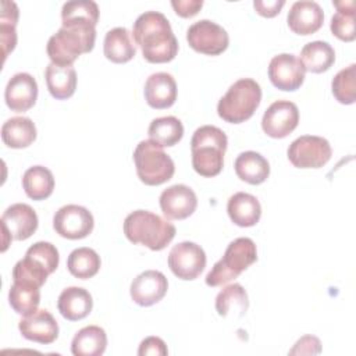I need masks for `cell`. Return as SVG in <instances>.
Segmentation results:
<instances>
[{
    "label": "cell",
    "mask_w": 356,
    "mask_h": 356,
    "mask_svg": "<svg viewBox=\"0 0 356 356\" xmlns=\"http://www.w3.org/2000/svg\"><path fill=\"white\" fill-rule=\"evenodd\" d=\"M99 7L92 0H74L63 4L61 28L47 42V56L53 64L72 65L83 53H89L96 40Z\"/></svg>",
    "instance_id": "6da1fadb"
},
{
    "label": "cell",
    "mask_w": 356,
    "mask_h": 356,
    "mask_svg": "<svg viewBox=\"0 0 356 356\" xmlns=\"http://www.w3.org/2000/svg\"><path fill=\"white\" fill-rule=\"evenodd\" d=\"M132 36L149 63H168L178 53V40L163 13L145 11L140 14L134 22Z\"/></svg>",
    "instance_id": "7a4b0ae2"
},
{
    "label": "cell",
    "mask_w": 356,
    "mask_h": 356,
    "mask_svg": "<svg viewBox=\"0 0 356 356\" xmlns=\"http://www.w3.org/2000/svg\"><path fill=\"white\" fill-rule=\"evenodd\" d=\"M228 139L222 129L203 125L193 132L191 140L192 167L202 177H216L224 165V153Z\"/></svg>",
    "instance_id": "3957f363"
},
{
    "label": "cell",
    "mask_w": 356,
    "mask_h": 356,
    "mask_svg": "<svg viewBox=\"0 0 356 356\" xmlns=\"http://www.w3.org/2000/svg\"><path fill=\"white\" fill-rule=\"evenodd\" d=\"M175 232L174 224L147 210H135L124 220L127 239L154 252L164 249L174 239Z\"/></svg>",
    "instance_id": "277c9868"
},
{
    "label": "cell",
    "mask_w": 356,
    "mask_h": 356,
    "mask_svg": "<svg viewBox=\"0 0 356 356\" xmlns=\"http://www.w3.org/2000/svg\"><path fill=\"white\" fill-rule=\"evenodd\" d=\"M261 102V88L252 78H241L234 82L217 104L220 118L231 124L249 120Z\"/></svg>",
    "instance_id": "5b68a950"
},
{
    "label": "cell",
    "mask_w": 356,
    "mask_h": 356,
    "mask_svg": "<svg viewBox=\"0 0 356 356\" xmlns=\"http://www.w3.org/2000/svg\"><path fill=\"white\" fill-rule=\"evenodd\" d=\"M257 260V249L250 238L234 239L225 249L224 256L213 266L206 275L209 286H221L239 277L249 266Z\"/></svg>",
    "instance_id": "8992f818"
},
{
    "label": "cell",
    "mask_w": 356,
    "mask_h": 356,
    "mask_svg": "<svg viewBox=\"0 0 356 356\" xmlns=\"http://www.w3.org/2000/svg\"><path fill=\"white\" fill-rule=\"evenodd\" d=\"M60 256L57 248L50 242H36L28 248L25 257L18 260L13 268V281H24L42 286L47 277L58 267Z\"/></svg>",
    "instance_id": "52a82bcc"
},
{
    "label": "cell",
    "mask_w": 356,
    "mask_h": 356,
    "mask_svg": "<svg viewBox=\"0 0 356 356\" xmlns=\"http://www.w3.org/2000/svg\"><path fill=\"white\" fill-rule=\"evenodd\" d=\"M134 163L139 179L149 186H157L170 181L175 172L172 159L157 142L140 140L134 150Z\"/></svg>",
    "instance_id": "ba28073f"
},
{
    "label": "cell",
    "mask_w": 356,
    "mask_h": 356,
    "mask_svg": "<svg viewBox=\"0 0 356 356\" xmlns=\"http://www.w3.org/2000/svg\"><path fill=\"white\" fill-rule=\"evenodd\" d=\"M286 154L298 168H320L330 161L332 149L325 138L302 135L289 145Z\"/></svg>",
    "instance_id": "9c48e42d"
},
{
    "label": "cell",
    "mask_w": 356,
    "mask_h": 356,
    "mask_svg": "<svg viewBox=\"0 0 356 356\" xmlns=\"http://www.w3.org/2000/svg\"><path fill=\"white\" fill-rule=\"evenodd\" d=\"M1 232H3V248L6 252L10 239L25 241L38 229V214L26 203H14L8 206L0 218Z\"/></svg>",
    "instance_id": "30bf717a"
},
{
    "label": "cell",
    "mask_w": 356,
    "mask_h": 356,
    "mask_svg": "<svg viewBox=\"0 0 356 356\" xmlns=\"http://www.w3.org/2000/svg\"><path fill=\"white\" fill-rule=\"evenodd\" d=\"M186 40L195 51L217 56L228 47L229 36L221 25L210 19H200L188 28Z\"/></svg>",
    "instance_id": "8fae6325"
},
{
    "label": "cell",
    "mask_w": 356,
    "mask_h": 356,
    "mask_svg": "<svg viewBox=\"0 0 356 356\" xmlns=\"http://www.w3.org/2000/svg\"><path fill=\"white\" fill-rule=\"evenodd\" d=\"M168 267L181 280L192 281L200 275L206 267V253L195 242H179L168 253Z\"/></svg>",
    "instance_id": "7c38bea8"
},
{
    "label": "cell",
    "mask_w": 356,
    "mask_h": 356,
    "mask_svg": "<svg viewBox=\"0 0 356 356\" xmlns=\"http://www.w3.org/2000/svg\"><path fill=\"white\" fill-rule=\"evenodd\" d=\"M95 220L92 213L78 204H65L60 207L53 217L54 231L67 239H82L93 231Z\"/></svg>",
    "instance_id": "4fadbf2b"
},
{
    "label": "cell",
    "mask_w": 356,
    "mask_h": 356,
    "mask_svg": "<svg viewBox=\"0 0 356 356\" xmlns=\"http://www.w3.org/2000/svg\"><path fill=\"white\" fill-rule=\"evenodd\" d=\"M305 72L302 61L291 53L277 54L268 64V78L280 90L293 92L299 89L305 81Z\"/></svg>",
    "instance_id": "5bb4252c"
},
{
    "label": "cell",
    "mask_w": 356,
    "mask_h": 356,
    "mask_svg": "<svg viewBox=\"0 0 356 356\" xmlns=\"http://www.w3.org/2000/svg\"><path fill=\"white\" fill-rule=\"evenodd\" d=\"M299 122V110L293 102L275 100L268 106L261 118V128L270 138L288 136Z\"/></svg>",
    "instance_id": "9a60e30c"
},
{
    "label": "cell",
    "mask_w": 356,
    "mask_h": 356,
    "mask_svg": "<svg viewBox=\"0 0 356 356\" xmlns=\"http://www.w3.org/2000/svg\"><path fill=\"white\" fill-rule=\"evenodd\" d=\"M168 281L161 271L146 270L136 275L131 282L129 293L139 306H152L159 303L167 293Z\"/></svg>",
    "instance_id": "2e32d148"
},
{
    "label": "cell",
    "mask_w": 356,
    "mask_h": 356,
    "mask_svg": "<svg viewBox=\"0 0 356 356\" xmlns=\"http://www.w3.org/2000/svg\"><path fill=\"white\" fill-rule=\"evenodd\" d=\"M160 207L170 220H184L193 214L197 207V197L193 189L184 184H175L160 195Z\"/></svg>",
    "instance_id": "e0dca14e"
},
{
    "label": "cell",
    "mask_w": 356,
    "mask_h": 356,
    "mask_svg": "<svg viewBox=\"0 0 356 356\" xmlns=\"http://www.w3.org/2000/svg\"><path fill=\"white\" fill-rule=\"evenodd\" d=\"M38 99L36 79L28 72H18L10 78L4 90V100L10 110L24 113L33 107Z\"/></svg>",
    "instance_id": "ac0fdd59"
},
{
    "label": "cell",
    "mask_w": 356,
    "mask_h": 356,
    "mask_svg": "<svg viewBox=\"0 0 356 356\" xmlns=\"http://www.w3.org/2000/svg\"><path fill=\"white\" fill-rule=\"evenodd\" d=\"M18 328L25 339L43 345L54 342L58 337V324L44 309L24 316L18 323Z\"/></svg>",
    "instance_id": "d6986e66"
},
{
    "label": "cell",
    "mask_w": 356,
    "mask_h": 356,
    "mask_svg": "<svg viewBox=\"0 0 356 356\" xmlns=\"http://www.w3.org/2000/svg\"><path fill=\"white\" fill-rule=\"evenodd\" d=\"M324 21V13L318 3L312 0L295 1L286 15L291 31L298 35H310L317 32Z\"/></svg>",
    "instance_id": "ffe728a7"
},
{
    "label": "cell",
    "mask_w": 356,
    "mask_h": 356,
    "mask_svg": "<svg viewBox=\"0 0 356 356\" xmlns=\"http://www.w3.org/2000/svg\"><path fill=\"white\" fill-rule=\"evenodd\" d=\"M146 103L153 108H168L177 100V83L171 74L156 72L152 74L143 89Z\"/></svg>",
    "instance_id": "44dd1931"
},
{
    "label": "cell",
    "mask_w": 356,
    "mask_h": 356,
    "mask_svg": "<svg viewBox=\"0 0 356 356\" xmlns=\"http://www.w3.org/2000/svg\"><path fill=\"white\" fill-rule=\"evenodd\" d=\"M57 307L64 318L70 321H78L89 316L93 307V299L85 288L68 286L60 293L57 299Z\"/></svg>",
    "instance_id": "7402d4cb"
},
{
    "label": "cell",
    "mask_w": 356,
    "mask_h": 356,
    "mask_svg": "<svg viewBox=\"0 0 356 356\" xmlns=\"http://www.w3.org/2000/svg\"><path fill=\"white\" fill-rule=\"evenodd\" d=\"M227 213L238 227H253L261 216V206L256 196L246 192L234 193L227 203Z\"/></svg>",
    "instance_id": "603a6c76"
},
{
    "label": "cell",
    "mask_w": 356,
    "mask_h": 356,
    "mask_svg": "<svg viewBox=\"0 0 356 356\" xmlns=\"http://www.w3.org/2000/svg\"><path fill=\"white\" fill-rule=\"evenodd\" d=\"M235 172L239 179L250 184H263L270 175V164L264 156L257 152H242L234 163Z\"/></svg>",
    "instance_id": "cb8c5ba5"
},
{
    "label": "cell",
    "mask_w": 356,
    "mask_h": 356,
    "mask_svg": "<svg viewBox=\"0 0 356 356\" xmlns=\"http://www.w3.org/2000/svg\"><path fill=\"white\" fill-rule=\"evenodd\" d=\"M103 51L107 60L115 64L128 63L136 54V47L132 42L131 33L124 26L110 29L104 36Z\"/></svg>",
    "instance_id": "d4e9b609"
},
{
    "label": "cell",
    "mask_w": 356,
    "mask_h": 356,
    "mask_svg": "<svg viewBox=\"0 0 356 356\" xmlns=\"http://www.w3.org/2000/svg\"><path fill=\"white\" fill-rule=\"evenodd\" d=\"M44 78L50 95L57 100L71 97L76 89V72L72 65H57L50 63L46 67Z\"/></svg>",
    "instance_id": "484cf974"
},
{
    "label": "cell",
    "mask_w": 356,
    "mask_h": 356,
    "mask_svg": "<svg viewBox=\"0 0 356 356\" xmlns=\"http://www.w3.org/2000/svg\"><path fill=\"white\" fill-rule=\"evenodd\" d=\"M1 139L11 149L28 147L36 139V127L28 117H11L1 127Z\"/></svg>",
    "instance_id": "4316f807"
},
{
    "label": "cell",
    "mask_w": 356,
    "mask_h": 356,
    "mask_svg": "<svg viewBox=\"0 0 356 356\" xmlns=\"http://www.w3.org/2000/svg\"><path fill=\"white\" fill-rule=\"evenodd\" d=\"M107 346L106 331L99 325H86L72 338L71 352L75 356H100Z\"/></svg>",
    "instance_id": "83f0119b"
},
{
    "label": "cell",
    "mask_w": 356,
    "mask_h": 356,
    "mask_svg": "<svg viewBox=\"0 0 356 356\" xmlns=\"http://www.w3.org/2000/svg\"><path fill=\"white\" fill-rule=\"evenodd\" d=\"M305 67V71L313 74H321L334 64L335 51L328 42L314 40L306 43L300 50L299 58Z\"/></svg>",
    "instance_id": "f1b7e54d"
},
{
    "label": "cell",
    "mask_w": 356,
    "mask_h": 356,
    "mask_svg": "<svg viewBox=\"0 0 356 356\" xmlns=\"http://www.w3.org/2000/svg\"><path fill=\"white\" fill-rule=\"evenodd\" d=\"M22 188L28 197L43 200L53 193L54 177L51 171L43 165L29 167L22 175Z\"/></svg>",
    "instance_id": "f546056e"
},
{
    "label": "cell",
    "mask_w": 356,
    "mask_h": 356,
    "mask_svg": "<svg viewBox=\"0 0 356 356\" xmlns=\"http://www.w3.org/2000/svg\"><path fill=\"white\" fill-rule=\"evenodd\" d=\"M8 303L13 310L21 316L35 313L40 303L39 286L24 281H13L8 291Z\"/></svg>",
    "instance_id": "4dcf8cb0"
},
{
    "label": "cell",
    "mask_w": 356,
    "mask_h": 356,
    "mask_svg": "<svg viewBox=\"0 0 356 356\" xmlns=\"http://www.w3.org/2000/svg\"><path fill=\"white\" fill-rule=\"evenodd\" d=\"M249 307V299L245 288L241 284H231L222 288L216 298V310L221 317L235 313L242 317Z\"/></svg>",
    "instance_id": "1f68e13d"
},
{
    "label": "cell",
    "mask_w": 356,
    "mask_h": 356,
    "mask_svg": "<svg viewBox=\"0 0 356 356\" xmlns=\"http://www.w3.org/2000/svg\"><path fill=\"white\" fill-rule=\"evenodd\" d=\"M147 134L152 140L157 142L163 147H171L182 139L184 125L174 115L159 117L150 122Z\"/></svg>",
    "instance_id": "d6a6232c"
},
{
    "label": "cell",
    "mask_w": 356,
    "mask_h": 356,
    "mask_svg": "<svg viewBox=\"0 0 356 356\" xmlns=\"http://www.w3.org/2000/svg\"><path fill=\"white\" fill-rule=\"evenodd\" d=\"M337 13L331 18L330 29L334 36L343 42H352L356 38L355 29V6L352 0L332 1Z\"/></svg>",
    "instance_id": "836d02e7"
},
{
    "label": "cell",
    "mask_w": 356,
    "mask_h": 356,
    "mask_svg": "<svg viewBox=\"0 0 356 356\" xmlns=\"http://www.w3.org/2000/svg\"><path fill=\"white\" fill-rule=\"evenodd\" d=\"M100 264V256L90 248L74 249L67 259L68 271L79 280H88L96 275Z\"/></svg>",
    "instance_id": "e575fe53"
},
{
    "label": "cell",
    "mask_w": 356,
    "mask_h": 356,
    "mask_svg": "<svg viewBox=\"0 0 356 356\" xmlns=\"http://www.w3.org/2000/svg\"><path fill=\"white\" fill-rule=\"evenodd\" d=\"M18 7L14 1L3 0L0 13V42L3 49V60L7 58L8 53L14 50L17 44V21H18Z\"/></svg>",
    "instance_id": "d590c367"
},
{
    "label": "cell",
    "mask_w": 356,
    "mask_h": 356,
    "mask_svg": "<svg viewBox=\"0 0 356 356\" xmlns=\"http://www.w3.org/2000/svg\"><path fill=\"white\" fill-rule=\"evenodd\" d=\"M334 97L342 104H352L356 100V64L342 68L331 82Z\"/></svg>",
    "instance_id": "8d00e7d4"
},
{
    "label": "cell",
    "mask_w": 356,
    "mask_h": 356,
    "mask_svg": "<svg viewBox=\"0 0 356 356\" xmlns=\"http://www.w3.org/2000/svg\"><path fill=\"white\" fill-rule=\"evenodd\" d=\"M321 352V342L314 335H303L296 341L293 348L288 352L293 355H318Z\"/></svg>",
    "instance_id": "74e56055"
},
{
    "label": "cell",
    "mask_w": 356,
    "mask_h": 356,
    "mask_svg": "<svg viewBox=\"0 0 356 356\" xmlns=\"http://www.w3.org/2000/svg\"><path fill=\"white\" fill-rule=\"evenodd\" d=\"M168 353L165 342L159 337H147L145 338L138 349L139 356H165Z\"/></svg>",
    "instance_id": "f35d334b"
},
{
    "label": "cell",
    "mask_w": 356,
    "mask_h": 356,
    "mask_svg": "<svg viewBox=\"0 0 356 356\" xmlns=\"http://www.w3.org/2000/svg\"><path fill=\"white\" fill-rule=\"evenodd\" d=\"M171 6L179 17L189 18L199 13L203 6V0H172Z\"/></svg>",
    "instance_id": "ab89813d"
},
{
    "label": "cell",
    "mask_w": 356,
    "mask_h": 356,
    "mask_svg": "<svg viewBox=\"0 0 356 356\" xmlns=\"http://www.w3.org/2000/svg\"><path fill=\"white\" fill-rule=\"evenodd\" d=\"M284 4H285L284 0H267V1L266 0H254L253 1V7H254L256 13L263 17H267V18L275 17L281 11Z\"/></svg>",
    "instance_id": "60d3db41"
}]
</instances>
